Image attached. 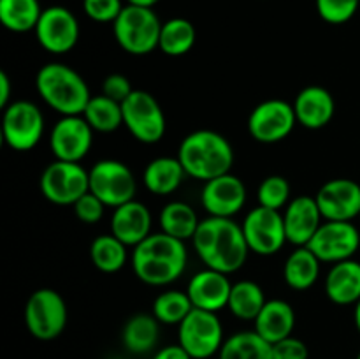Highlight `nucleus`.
I'll return each mask as SVG.
<instances>
[{"label": "nucleus", "mask_w": 360, "mask_h": 359, "mask_svg": "<svg viewBox=\"0 0 360 359\" xmlns=\"http://www.w3.org/2000/svg\"><path fill=\"white\" fill-rule=\"evenodd\" d=\"M199 259L210 270L236 273L248 259V243L243 227L232 218L207 217L200 220L192 238Z\"/></svg>", "instance_id": "nucleus-1"}, {"label": "nucleus", "mask_w": 360, "mask_h": 359, "mask_svg": "<svg viewBox=\"0 0 360 359\" xmlns=\"http://www.w3.org/2000/svg\"><path fill=\"white\" fill-rule=\"evenodd\" d=\"M188 263L185 241L165 232H151L144 241L134 246L132 270L143 284L164 287L185 273Z\"/></svg>", "instance_id": "nucleus-2"}, {"label": "nucleus", "mask_w": 360, "mask_h": 359, "mask_svg": "<svg viewBox=\"0 0 360 359\" xmlns=\"http://www.w3.org/2000/svg\"><path fill=\"white\" fill-rule=\"evenodd\" d=\"M176 157L181 162L186 176L210 182L231 172L234 165V150L229 139L210 129L190 132L181 141Z\"/></svg>", "instance_id": "nucleus-3"}, {"label": "nucleus", "mask_w": 360, "mask_h": 359, "mask_svg": "<svg viewBox=\"0 0 360 359\" xmlns=\"http://www.w3.org/2000/svg\"><path fill=\"white\" fill-rule=\"evenodd\" d=\"M35 88L42 101L62 116L83 115L91 99L84 77L60 62L46 63L39 69Z\"/></svg>", "instance_id": "nucleus-4"}, {"label": "nucleus", "mask_w": 360, "mask_h": 359, "mask_svg": "<svg viewBox=\"0 0 360 359\" xmlns=\"http://www.w3.org/2000/svg\"><path fill=\"white\" fill-rule=\"evenodd\" d=\"M162 23L151 7H139L127 4L116 21L112 34L123 51L130 55H150L158 48Z\"/></svg>", "instance_id": "nucleus-5"}, {"label": "nucleus", "mask_w": 360, "mask_h": 359, "mask_svg": "<svg viewBox=\"0 0 360 359\" xmlns=\"http://www.w3.org/2000/svg\"><path fill=\"white\" fill-rule=\"evenodd\" d=\"M65 299L55 289H39L32 292L25 305V326L28 333L41 341H51L63 333L67 326Z\"/></svg>", "instance_id": "nucleus-6"}, {"label": "nucleus", "mask_w": 360, "mask_h": 359, "mask_svg": "<svg viewBox=\"0 0 360 359\" xmlns=\"http://www.w3.org/2000/svg\"><path fill=\"white\" fill-rule=\"evenodd\" d=\"M224 326L214 312L193 308L178 326V344L192 359H210L224 345Z\"/></svg>", "instance_id": "nucleus-7"}, {"label": "nucleus", "mask_w": 360, "mask_h": 359, "mask_svg": "<svg viewBox=\"0 0 360 359\" xmlns=\"http://www.w3.org/2000/svg\"><path fill=\"white\" fill-rule=\"evenodd\" d=\"M39 185L49 203L74 206L79 197L90 192V172L79 162L55 160L42 171Z\"/></svg>", "instance_id": "nucleus-8"}, {"label": "nucleus", "mask_w": 360, "mask_h": 359, "mask_svg": "<svg viewBox=\"0 0 360 359\" xmlns=\"http://www.w3.org/2000/svg\"><path fill=\"white\" fill-rule=\"evenodd\" d=\"M88 172L90 192L95 194L105 204V208H118L136 197V176L123 162L104 158L95 162Z\"/></svg>", "instance_id": "nucleus-9"}, {"label": "nucleus", "mask_w": 360, "mask_h": 359, "mask_svg": "<svg viewBox=\"0 0 360 359\" xmlns=\"http://www.w3.org/2000/svg\"><path fill=\"white\" fill-rule=\"evenodd\" d=\"M123 109V125L139 143L155 144L164 137L167 123L157 99L144 90H134L125 102Z\"/></svg>", "instance_id": "nucleus-10"}, {"label": "nucleus", "mask_w": 360, "mask_h": 359, "mask_svg": "<svg viewBox=\"0 0 360 359\" xmlns=\"http://www.w3.org/2000/svg\"><path fill=\"white\" fill-rule=\"evenodd\" d=\"M44 134V115L30 101H14L4 109L2 137L14 151H30Z\"/></svg>", "instance_id": "nucleus-11"}, {"label": "nucleus", "mask_w": 360, "mask_h": 359, "mask_svg": "<svg viewBox=\"0 0 360 359\" xmlns=\"http://www.w3.org/2000/svg\"><path fill=\"white\" fill-rule=\"evenodd\" d=\"M250 252L257 256H274L287 243L283 213L269 208L257 206L250 211L241 224Z\"/></svg>", "instance_id": "nucleus-12"}, {"label": "nucleus", "mask_w": 360, "mask_h": 359, "mask_svg": "<svg viewBox=\"0 0 360 359\" xmlns=\"http://www.w3.org/2000/svg\"><path fill=\"white\" fill-rule=\"evenodd\" d=\"M294 104L281 99H269L253 108L248 118V132L255 141L264 144L280 143L294 130Z\"/></svg>", "instance_id": "nucleus-13"}, {"label": "nucleus", "mask_w": 360, "mask_h": 359, "mask_svg": "<svg viewBox=\"0 0 360 359\" xmlns=\"http://www.w3.org/2000/svg\"><path fill=\"white\" fill-rule=\"evenodd\" d=\"M306 246L322 263L336 264L341 260L354 259L360 246V232L352 222L323 220L316 234Z\"/></svg>", "instance_id": "nucleus-14"}, {"label": "nucleus", "mask_w": 360, "mask_h": 359, "mask_svg": "<svg viewBox=\"0 0 360 359\" xmlns=\"http://www.w3.org/2000/svg\"><path fill=\"white\" fill-rule=\"evenodd\" d=\"M34 32L39 44L53 55L69 53L79 41L77 18L62 6L46 7Z\"/></svg>", "instance_id": "nucleus-15"}, {"label": "nucleus", "mask_w": 360, "mask_h": 359, "mask_svg": "<svg viewBox=\"0 0 360 359\" xmlns=\"http://www.w3.org/2000/svg\"><path fill=\"white\" fill-rule=\"evenodd\" d=\"M94 143V129L83 115L62 116L49 134V148L56 160L81 162Z\"/></svg>", "instance_id": "nucleus-16"}, {"label": "nucleus", "mask_w": 360, "mask_h": 359, "mask_svg": "<svg viewBox=\"0 0 360 359\" xmlns=\"http://www.w3.org/2000/svg\"><path fill=\"white\" fill-rule=\"evenodd\" d=\"M323 220L352 222L360 217V185L354 180H329L315 196Z\"/></svg>", "instance_id": "nucleus-17"}, {"label": "nucleus", "mask_w": 360, "mask_h": 359, "mask_svg": "<svg viewBox=\"0 0 360 359\" xmlns=\"http://www.w3.org/2000/svg\"><path fill=\"white\" fill-rule=\"evenodd\" d=\"M245 203V183L232 172L206 182L200 192V204L210 213V217L232 218L243 210Z\"/></svg>", "instance_id": "nucleus-18"}, {"label": "nucleus", "mask_w": 360, "mask_h": 359, "mask_svg": "<svg viewBox=\"0 0 360 359\" xmlns=\"http://www.w3.org/2000/svg\"><path fill=\"white\" fill-rule=\"evenodd\" d=\"M283 224L288 243L295 246L308 245L323 224V215L315 197L297 196L292 199L283 211Z\"/></svg>", "instance_id": "nucleus-19"}, {"label": "nucleus", "mask_w": 360, "mask_h": 359, "mask_svg": "<svg viewBox=\"0 0 360 359\" xmlns=\"http://www.w3.org/2000/svg\"><path fill=\"white\" fill-rule=\"evenodd\" d=\"M232 284L229 280V275L210 270V267L193 275L186 285V294H188L193 308L214 313L229 305Z\"/></svg>", "instance_id": "nucleus-20"}, {"label": "nucleus", "mask_w": 360, "mask_h": 359, "mask_svg": "<svg viewBox=\"0 0 360 359\" xmlns=\"http://www.w3.org/2000/svg\"><path fill=\"white\" fill-rule=\"evenodd\" d=\"M294 111L299 125L309 130H319L334 118L336 102L327 88L311 84L295 95Z\"/></svg>", "instance_id": "nucleus-21"}, {"label": "nucleus", "mask_w": 360, "mask_h": 359, "mask_svg": "<svg viewBox=\"0 0 360 359\" xmlns=\"http://www.w3.org/2000/svg\"><path fill=\"white\" fill-rule=\"evenodd\" d=\"M111 234L127 246H137L151 234V213L146 204L129 201L115 208L111 218Z\"/></svg>", "instance_id": "nucleus-22"}, {"label": "nucleus", "mask_w": 360, "mask_h": 359, "mask_svg": "<svg viewBox=\"0 0 360 359\" xmlns=\"http://www.w3.org/2000/svg\"><path fill=\"white\" fill-rule=\"evenodd\" d=\"M326 294L334 305L350 306L360 301V263L355 259L333 264L326 277Z\"/></svg>", "instance_id": "nucleus-23"}, {"label": "nucleus", "mask_w": 360, "mask_h": 359, "mask_svg": "<svg viewBox=\"0 0 360 359\" xmlns=\"http://www.w3.org/2000/svg\"><path fill=\"white\" fill-rule=\"evenodd\" d=\"M255 329L260 336L271 345L292 336L295 327V312L290 303L285 299H267L264 308L253 320Z\"/></svg>", "instance_id": "nucleus-24"}, {"label": "nucleus", "mask_w": 360, "mask_h": 359, "mask_svg": "<svg viewBox=\"0 0 360 359\" xmlns=\"http://www.w3.org/2000/svg\"><path fill=\"white\" fill-rule=\"evenodd\" d=\"M185 176L186 172L178 157H157L144 169L143 183L151 194L169 196L179 189Z\"/></svg>", "instance_id": "nucleus-25"}, {"label": "nucleus", "mask_w": 360, "mask_h": 359, "mask_svg": "<svg viewBox=\"0 0 360 359\" xmlns=\"http://www.w3.org/2000/svg\"><path fill=\"white\" fill-rule=\"evenodd\" d=\"M320 264L322 260L308 246H297L285 260V282L294 291H308L319 282Z\"/></svg>", "instance_id": "nucleus-26"}, {"label": "nucleus", "mask_w": 360, "mask_h": 359, "mask_svg": "<svg viewBox=\"0 0 360 359\" xmlns=\"http://www.w3.org/2000/svg\"><path fill=\"white\" fill-rule=\"evenodd\" d=\"M160 322L150 313H136L125 322L122 331V344L132 354H148L158 344Z\"/></svg>", "instance_id": "nucleus-27"}, {"label": "nucleus", "mask_w": 360, "mask_h": 359, "mask_svg": "<svg viewBox=\"0 0 360 359\" xmlns=\"http://www.w3.org/2000/svg\"><path fill=\"white\" fill-rule=\"evenodd\" d=\"M218 359H273V345L257 331H239L225 338Z\"/></svg>", "instance_id": "nucleus-28"}, {"label": "nucleus", "mask_w": 360, "mask_h": 359, "mask_svg": "<svg viewBox=\"0 0 360 359\" xmlns=\"http://www.w3.org/2000/svg\"><path fill=\"white\" fill-rule=\"evenodd\" d=\"M158 220H160L162 232L181 241L192 239L200 224L195 210L183 201H171L165 204Z\"/></svg>", "instance_id": "nucleus-29"}, {"label": "nucleus", "mask_w": 360, "mask_h": 359, "mask_svg": "<svg viewBox=\"0 0 360 359\" xmlns=\"http://www.w3.org/2000/svg\"><path fill=\"white\" fill-rule=\"evenodd\" d=\"M39 0H0V23L11 32L35 30L42 14Z\"/></svg>", "instance_id": "nucleus-30"}, {"label": "nucleus", "mask_w": 360, "mask_h": 359, "mask_svg": "<svg viewBox=\"0 0 360 359\" xmlns=\"http://www.w3.org/2000/svg\"><path fill=\"white\" fill-rule=\"evenodd\" d=\"M197 32L192 21L185 18H172L162 23L158 49L167 56H183L195 46Z\"/></svg>", "instance_id": "nucleus-31"}, {"label": "nucleus", "mask_w": 360, "mask_h": 359, "mask_svg": "<svg viewBox=\"0 0 360 359\" xmlns=\"http://www.w3.org/2000/svg\"><path fill=\"white\" fill-rule=\"evenodd\" d=\"M266 294L262 287L252 280H239L232 284L231 298L227 308L232 315L241 320H255L260 310L266 305Z\"/></svg>", "instance_id": "nucleus-32"}, {"label": "nucleus", "mask_w": 360, "mask_h": 359, "mask_svg": "<svg viewBox=\"0 0 360 359\" xmlns=\"http://www.w3.org/2000/svg\"><path fill=\"white\" fill-rule=\"evenodd\" d=\"M129 246L120 241L115 234H101L91 241L90 257L94 266L102 273H116L129 259Z\"/></svg>", "instance_id": "nucleus-33"}, {"label": "nucleus", "mask_w": 360, "mask_h": 359, "mask_svg": "<svg viewBox=\"0 0 360 359\" xmlns=\"http://www.w3.org/2000/svg\"><path fill=\"white\" fill-rule=\"evenodd\" d=\"M83 116L97 132H115L123 125L122 104L105 95H91Z\"/></svg>", "instance_id": "nucleus-34"}, {"label": "nucleus", "mask_w": 360, "mask_h": 359, "mask_svg": "<svg viewBox=\"0 0 360 359\" xmlns=\"http://www.w3.org/2000/svg\"><path fill=\"white\" fill-rule=\"evenodd\" d=\"M193 310L188 294L181 291H165L153 301V315L160 324L179 326Z\"/></svg>", "instance_id": "nucleus-35"}, {"label": "nucleus", "mask_w": 360, "mask_h": 359, "mask_svg": "<svg viewBox=\"0 0 360 359\" xmlns=\"http://www.w3.org/2000/svg\"><path fill=\"white\" fill-rule=\"evenodd\" d=\"M257 199H259V206L269 208V210L281 211L287 208L290 203V183L287 178L280 175L267 176L262 180L257 190Z\"/></svg>", "instance_id": "nucleus-36"}, {"label": "nucleus", "mask_w": 360, "mask_h": 359, "mask_svg": "<svg viewBox=\"0 0 360 359\" xmlns=\"http://www.w3.org/2000/svg\"><path fill=\"white\" fill-rule=\"evenodd\" d=\"M316 13L330 25L348 23L357 14L360 0H315Z\"/></svg>", "instance_id": "nucleus-37"}, {"label": "nucleus", "mask_w": 360, "mask_h": 359, "mask_svg": "<svg viewBox=\"0 0 360 359\" xmlns=\"http://www.w3.org/2000/svg\"><path fill=\"white\" fill-rule=\"evenodd\" d=\"M123 7L122 0H83L84 14L97 23H115Z\"/></svg>", "instance_id": "nucleus-38"}, {"label": "nucleus", "mask_w": 360, "mask_h": 359, "mask_svg": "<svg viewBox=\"0 0 360 359\" xmlns=\"http://www.w3.org/2000/svg\"><path fill=\"white\" fill-rule=\"evenodd\" d=\"M74 213H76L77 220L84 222V224H97L102 217H104L105 204L98 199L95 194L86 192L83 197L74 203Z\"/></svg>", "instance_id": "nucleus-39"}, {"label": "nucleus", "mask_w": 360, "mask_h": 359, "mask_svg": "<svg viewBox=\"0 0 360 359\" xmlns=\"http://www.w3.org/2000/svg\"><path fill=\"white\" fill-rule=\"evenodd\" d=\"M134 90H136V88H132L129 77L123 76V74L120 73L109 74L104 80V83H102V95L120 102V104H123Z\"/></svg>", "instance_id": "nucleus-40"}, {"label": "nucleus", "mask_w": 360, "mask_h": 359, "mask_svg": "<svg viewBox=\"0 0 360 359\" xmlns=\"http://www.w3.org/2000/svg\"><path fill=\"white\" fill-rule=\"evenodd\" d=\"M273 359H309V348L299 338H283L273 344Z\"/></svg>", "instance_id": "nucleus-41"}, {"label": "nucleus", "mask_w": 360, "mask_h": 359, "mask_svg": "<svg viewBox=\"0 0 360 359\" xmlns=\"http://www.w3.org/2000/svg\"><path fill=\"white\" fill-rule=\"evenodd\" d=\"M151 359H192V355H190L181 345L176 344V345H167V347L157 351Z\"/></svg>", "instance_id": "nucleus-42"}, {"label": "nucleus", "mask_w": 360, "mask_h": 359, "mask_svg": "<svg viewBox=\"0 0 360 359\" xmlns=\"http://www.w3.org/2000/svg\"><path fill=\"white\" fill-rule=\"evenodd\" d=\"M11 92H13L11 77L7 76L6 70H0V108L2 109L11 104Z\"/></svg>", "instance_id": "nucleus-43"}, {"label": "nucleus", "mask_w": 360, "mask_h": 359, "mask_svg": "<svg viewBox=\"0 0 360 359\" xmlns=\"http://www.w3.org/2000/svg\"><path fill=\"white\" fill-rule=\"evenodd\" d=\"M160 2V0H127V4H130V6H139V7H151L153 9L157 4Z\"/></svg>", "instance_id": "nucleus-44"}, {"label": "nucleus", "mask_w": 360, "mask_h": 359, "mask_svg": "<svg viewBox=\"0 0 360 359\" xmlns=\"http://www.w3.org/2000/svg\"><path fill=\"white\" fill-rule=\"evenodd\" d=\"M354 320H355V327H357V331L360 333V301L354 308Z\"/></svg>", "instance_id": "nucleus-45"}, {"label": "nucleus", "mask_w": 360, "mask_h": 359, "mask_svg": "<svg viewBox=\"0 0 360 359\" xmlns=\"http://www.w3.org/2000/svg\"><path fill=\"white\" fill-rule=\"evenodd\" d=\"M357 359H360V352H359V354H357Z\"/></svg>", "instance_id": "nucleus-46"}, {"label": "nucleus", "mask_w": 360, "mask_h": 359, "mask_svg": "<svg viewBox=\"0 0 360 359\" xmlns=\"http://www.w3.org/2000/svg\"><path fill=\"white\" fill-rule=\"evenodd\" d=\"M359 218H360V217H359Z\"/></svg>", "instance_id": "nucleus-47"}]
</instances>
